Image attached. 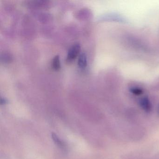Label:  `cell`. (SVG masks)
Returning <instances> with one entry per match:
<instances>
[{"instance_id":"3957f363","label":"cell","mask_w":159,"mask_h":159,"mask_svg":"<svg viewBox=\"0 0 159 159\" xmlns=\"http://www.w3.org/2000/svg\"><path fill=\"white\" fill-rule=\"evenodd\" d=\"M141 107L146 111H149L151 110V105L149 101L147 98H143L141 100Z\"/></svg>"},{"instance_id":"5b68a950","label":"cell","mask_w":159,"mask_h":159,"mask_svg":"<svg viewBox=\"0 0 159 159\" xmlns=\"http://www.w3.org/2000/svg\"><path fill=\"white\" fill-rule=\"evenodd\" d=\"M52 136L53 140L57 146H59V147H61V148H64V146H65L64 143L59 139V138L57 137V135L55 134H54V133H52Z\"/></svg>"},{"instance_id":"6da1fadb","label":"cell","mask_w":159,"mask_h":159,"mask_svg":"<svg viewBox=\"0 0 159 159\" xmlns=\"http://www.w3.org/2000/svg\"><path fill=\"white\" fill-rule=\"evenodd\" d=\"M80 44H75L70 49L67 55V61L69 63L73 62L80 52Z\"/></svg>"},{"instance_id":"277c9868","label":"cell","mask_w":159,"mask_h":159,"mask_svg":"<svg viewBox=\"0 0 159 159\" xmlns=\"http://www.w3.org/2000/svg\"><path fill=\"white\" fill-rule=\"evenodd\" d=\"M52 67L55 70H57L60 68V61L58 56H56L53 59Z\"/></svg>"},{"instance_id":"8992f818","label":"cell","mask_w":159,"mask_h":159,"mask_svg":"<svg viewBox=\"0 0 159 159\" xmlns=\"http://www.w3.org/2000/svg\"><path fill=\"white\" fill-rule=\"evenodd\" d=\"M6 103V100H5L4 99H2V98L1 99V104L2 105V104H5V103Z\"/></svg>"},{"instance_id":"7a4b0ae2","label":"cell","mask_w":159,"mask_h":159,"mask_svg":"<svg viewBox=\"0 0 159 159\" xmlns=\"http://www.w3.org/2000/svg\"><path fill=\"white\" fill-rule=\"evenodd\" d=\"M78 65L80 67L84 68L87 65V58L85 54L82 53L79 56Z\"/></svg>"}]
</instances>
